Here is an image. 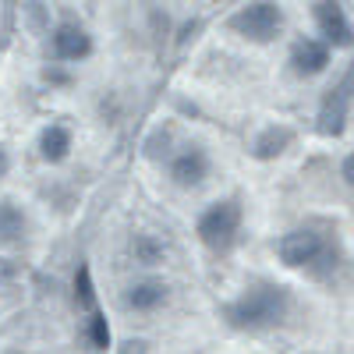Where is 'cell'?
I'll use <instances>...</instances> for the list:
<instances>
[{
  "label": "cell",
  "instance_id": "1",
  "mask_svg": "<svg viewBox=\"0 0 354 354\" xmlns=\"http://www.w3.org/2000/svg\"><path fill=\"white\" fill-rule=\"evenodd\" d=\"M283 312H287V290L273 283L252 287L245 298H238L227 308L234 326H270V322L283 319Z\"/></svg>",
  "mask_w": 354,
  "mask_h": 354
},
{
  "label": "cell",
  "instance_id": "2",
  "mask_svg": "<svg viewBox=\"0 0 354 354\" xmlns=\"http://www.w3.org/2000/svg\"><path fill=\"white\" fill-rule=\"evenodd\" d=\"M238 227H241V205L234 198H227V202H216L213 209L198 220V238H202L205 248L227 252L234 245V238H238Z\"/></svg>",
  "mask_w": 354,
  "mask_h": 354
},
{
  "label": "cell",
  "instance_id": "3",
  "mask_svg": "<svg viewBox=\"0 0 354 354\" xmlns=\"http://www.w3.org/2000/svg\"><path fill=\"white\" fill-rule=\"evenodd\" d=\"M280 21H283V15H280L277 4H248V8H241L238 15L230 18V25L238 28L241 36L255 39V43L273 39L280 32Z\"/></svg>",
  "mask_w": 354,
  "mask_h": 354
},
{
  "label": "cell",
  "instance_id": "4",
  "mask_svg": "<svg viewBox=\"0 0 354 354\" xmlns=\"http://www.w3.org/2000/svg\"><path fill=\"white\" fill-rule=\"evenodd\" d=\"M322 252H326V245H322L315 230H290L277 241V255L287 266H312L322 259Z\"/></svg>",
  "mask_w": 354,
  "mask_h": 354
},
{
  "label": "cell",
  "instance_id": "5",
  "mask_svg": "<svg viewBox=\"0 0 354 354\" xmlns=\"http://www.w3.org/2000/svg\"><path fill=\"white\" fill-rule=\"evenodd\" d=\"M88 50H93V39L78 25H61L53 32V53L61 61H82V57H88Z\"/></svg>",
  "mask_w": 354,
  "mask_h": 354
},
{
  "label": "cell",
  "instance_id": "6",
  "mask_svg": "<svg viewBox=\"0 0 354 354\" xmlns=\"http://www.w3.org/2000/svg\"><path fill=\"white\" fill-rule=\"evenodd\" d=\"M351 88H354V75L344 78L340 88H333V96L322 103V131L326 135H340L344 131V117H347V103H351Z\"/></svg>",
  "mask_w": 354,
  "mask_h": 354
},
{
  "label": "cell",
  "instance_id": "7",
  "mask_svg": "<svg viewBox=\"0 0 354 354\" xmlns=\"http://www.w3.org/2000/svg\"><path fill=\"white\" fill-rule=\"evenodd\" d=\"M290 64L298 75H322L330 64V46L326 43H319V39H305L294 46V57H290Z\"/></svg>",
  "mask_w": 354,
  "mask_h": 354
},
{
  "label": "cell",
  "instance_id": "8",
  "mask_svg": "<svg viewBox=\"0 0 354 354\" xmlns=\"http://www.w3.org/2000/svg\"><path fill=\"white\" fill-rule=\"evenodd\" d=\"M315 18H319V28L333 46H347L351 43V25L340 11V4H315Z\"/></svg>",
  "mask_w": 354,
  "mask_h": 354
},
{
  "label": "cell",
  "instance_id": "9",
  "mask_svg": "<svg viewBox=\"0 0 354 354\" xmlns=\"http://www.w3.org/2000/svg\"><path fill=\"white\" fill-rule=\"evenodd\" d=\"M205 170H209V160H205V153H202V149H185L181 156L174 160V167H170L174 181L181 185V188L198 185L202 177H205Z\"/></svg>",
  "mask_w": 354,
  "mask_h": 354
},
{
  "label": "cell",
  "instance_id": "10",
  "mask_svg": "<svg viewBox=\"0 0 354 354\" xmlns=\"http://www.w3.org/2000/svg\"><path fill=\"white\" fill-rule=\"evenodd\" d=\"M163 301H167V287L156 283V280L135 283V287L128 290V305L138 308V312H149V308H156V305H163Z\"/></svg>",
  "mask_w": 354,
  "mask_h": 354
},
{
  "label": "cell",
  "instance_id": "11",
  "mask_svg": "<svg viewBox=\"0 0 354 354\" xmlns=\"http://www.w3.org/2000/svg\"><path fill=\"white\" fill-rule=\"evenodd\" d=\"M39 149H43V160H50V163H61V160L68 156V149H71V135H68L61 124H53V128H46V131H43V138H39Z\"/></svg>",
  "mask_w": 354,
  "mask_h": 354
},
{
  "label": "cell",
  "instance_id": "12",
  "mask_svg": "<svg viewBox=\"0 0 354 354\" xmlns=\"http://www.w3.org/2000/svg\"><path fill=\"white\" fill-rule=\"evenodd\" d=\"M290 142V131L287 128H270L259 142H255V153L266 160V156H277V153H283V145Z\"/></svg>",
  "mask_w": 354,
  "mask_h": 354
},
{
  "label": "cell",
  "instance_id": "13",
  "mask_svg": "<svg viewBox=\"0 0 354 354\" xmlns=\"http://www.w3.org/2000/svg\"><path fill=\"white\" fill-rule=\"evenodd\" d=\"M75 301L82 308L96 305V290H93V273H88V266H78V273H75Z\"/></svg>",
  "mask_w": 354,
  "mask_h": 354
},
{
  "label": "cell",
  "instance_id": "14",
  "mask_svg": "<svg viewBox=\"0 0 354 354\" xmlns=\"http://www.w3.org/2000/svg\"><path fill=\"white\" fill-rule=\"evenodd\" d=\"M88 344H93L96 351H106L110 347V326H106V319L100 312L88 315Z\"/></svg>",
  "mask_w": 354,
  "mask_h": 354
},
{
  "label": "cell",
  "instance_id": "15",
  "mask_svg": "<svg viewBox=\"0 0 354 354\" xmlns=\"http://www.w3.org/2000/svg\"><path fill=\"white\" fill-rule=\"evenodd\" d=\"M135 255H138V262H160L163 245L156 238H149V234H142V238H135Z\"/></svg>",
  "mask_w": 354,
  "mask_h": 354
},
{
  "label": "cell",
  "instance_id": "16",
  "mask_svg": "<svg viewBox=\"0 0 354 354\" xmlns=\"http://www.w3.org/2000/svg\"><path fill=\"white\" fill-rule=\"evenodd\" d=\"M344 177H347V185H354V153L344 160Z\"/></svg>",
  "mask_w": 354,
  "mask_h": 354
},
{
  "label": "cell",
  "instance_id": "17",
  "mask_svg": "<svg viewBox=\"0 0 354 354\" xmlns=\"http://www.w3.org/2000/svg\"><path fill=\"white\" fill-rule=\"evenodd\" d=\"M4 174H8V153L0 149V177H4Z\"/></svg>",
  "mask_w": 354,
  "mask_h": 354
}]
</instances>
